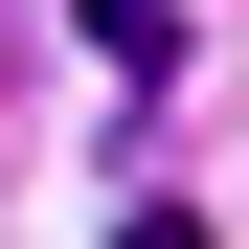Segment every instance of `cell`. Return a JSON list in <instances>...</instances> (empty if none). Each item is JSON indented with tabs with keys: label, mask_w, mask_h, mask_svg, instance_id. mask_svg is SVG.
<instances>
[{
	"label": "cell",
	"mask_w": 249,
	"mask_h": 249,
	"mask_svg": "<svg viewBox=\"0 0 249 249\" xmlns=\"http://www.w3.org/2000/svg\"><path fill=\"white\" fill-rule=\"evenodd\" d=\"M91 46H113V91H159L181 68V0H91Z\"/></svg>",
	"instance_id": "obj_1"
}]
</instances>
